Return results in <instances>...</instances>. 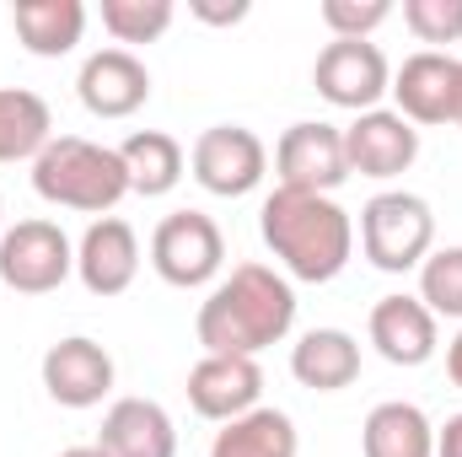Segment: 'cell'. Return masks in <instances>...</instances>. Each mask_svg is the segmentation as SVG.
I'll return each instance as SVG.
<instances>
[{"label": "cell", "mask_w": 462, "mask_h": 457, "mask_svg": "<svg viewBox=\"0 0 462 457\" xmlns=\"http://www.w3.org/2000/svg\"><path fill=\"white\" fill-rule=\"evenodd\" d=\"M291 329H296V291L269 264H236L199 302L194 318L205 355H247V360H258V350L280 344Z\"/></svg>", "instance_id": "cell-1"}, {"label": "cell", "mask_w": 462, "mask_h": 457, "mask_svg": "<svg viewBox=\"0 0 462 457\" xmlns=\"http://www.w3.org/2000/svg\"><path fill=\"white\" fill-rule=\"evenodd\" d=\"M258 231H263V247L280 258V269L301 285L339 280L355 253V221L334 194L274 189L258 210Z\"/></svg>", "instance_id": "cell-2"}, {"label": "cell", "mask_w": 462, "mask_h": 457, "mask_svg": "<svg viewBox=\"0 0 462 457\" xmlns=\"http://www.w3.org/2000/svg\"><path fill=\"white\" fill-rule=\"evenodd\" d=\"M32 189L60 210H81L103 221L129 194V173L118 162V145H97L87 135H54L32 162Z\"/></svg>", "instance_id": "cell-3"}, {"label": "cell", "mask_w": 462, "mask_h": 457, "mask_svg": "<svg viewBox=\"0 0 462 457\" xmlns=\"http://www.w3.org/2000/svg\"><path fill=\"white\" fill-rule=\"evenodd\" d=\"M360 247L371 258V269L382 275H409L436 253V210L430 200L409 194V189H382L365 200L360 210Z\"/></svg>", "instance_id": "cell-4"}, {"label": "cell", "mask_w": 462, "mask_h": 457, "mask_svg": "<svg viewBox=\"0 0 462 457\" xmlns=\"http://www.w3.org/2000/svg\"><path fill=\"white\" fill-rule=\"evenodd\" d=\"M76 275V242L60 221H16L0 231V285L16 296H49Z\"/></svg>", "instance_id": "cell-5"}, {"label": "cell", "mask_w": 462, "mask_h": 457, "mask_svg": "<svg viewBox=\"0 0 462 457\" xmlns=\"http://www.w3.org/2000/svg\"><path fill=\"white\" fill-rule=\"evenodd\" d=\"M226 264V237L205 210H172L151 231V269L178 285V291H199L221 275Z\"/></svg>", "instance_id": "cell-6"}, {"label": "cell", "mask_w": 462, "mask_h": 457, "mask_svg": "<svg viewBox=\"0 0 462 457\" xmlns=\"http://www.w3.org/2000/svg\"><path fill=\"white\" fill-rule=\"evenodd\" d=\"M312 87L345 114H371L393 92V65L371 38H334L312 65Z\"/></svg>", "instance_id": "cell-7"}, {"label": "cell", "mask_w": 462, "mask_h": 457, "mask_svg": "<svg viewBox=\"0 0 462 457\" xmlns=\"http://www.w3.org/2000/svg\"><path fill=\"white\" fill-rule=\"evenodd\" d=\"M189 167L199 178V189L221 194V200H242L263 183L269 173V145L247 129V124H210L194 151H189Z\"/></svg>", "instance_id": "cell-8"}, {"label": "cell", "mask_w": 462, "mask_h": 457, "mask_svg": "<svg viewBox=\"0 0 462 457\" xmlns=\"http://www.w3.org/2000/svg\"><path fill=\"white\" fill-rule=\"evenodd\" d=\"M274 173L280 189H301V194H334L349 178L345 156V129L328 118H301L280 135L274 145Z\"/></svg>", "instance_id": "cell-9"}, {"label": "cell", "mask_w": 462, "mask_h": 457, "mask_svg": "<svg viewBox=\"0 0 462 457\" xmlns=\"http://www.w3.org/2000/svg\"><path fill=\"white\" fill-rule=\"evenodd\" d=\"M345 156H349V173L360 178H398L420 162V129L398 108H371V114H355L345 124Z\"/></svg>", "instance_id": "cell-10"}, {"label": "cell", "mask_w": 462, "mask_h": 457, "mask_svg": "<svg viewBox=\"0 0 462 457\" xmlns=\"http://www.w3.org/2000/svg\"><path fill=\"white\" fill-rule=\"evenodd\" d=\"M114 355L87 334H70V340L43 350V387L60 409H97L114 393Z\"/></svg>", "instance_id": "cell-11"}, {"label": "cell", "mask_w": 462, "mask_h": 457, "mask_svg": "<svg viewBox=\"0 0 462 457\" xmlns=\"http://www.w3.org/2000/svg\"><path fill=\"white\" fill-rule=\"evenodd\" d=\"M76 98L92 118H129L151 103V70L134 49H97L81 60Z\"/></svg>", "instance_id": "cell-12"}, {"label": "cell", "mask_w": 462, "mask_h": 457, "mask_svg": "<svg viewBox=\"0 0 462 457\" xmlns=\"http://www.w3.org/2000/svg\"><path fill=\"white\" fill-rule=\"evenodd\" d=\"M263 398V366L247 355H199L189 371V404L199 420H242Z\"/></svg>", "instance_id": "cell-13"}, {"label": "cell", "mask_w": 462, "mask_h": 457, "mask_svg": "<svg viewBox=\"0 0 462 457\" xmlns=\"http://www.w3.org/2000/svg\"><path fill=\"white\" fill-rule=\"evenodd\" d=\"M457 65L452 54L441 49H420L398 65L393 76V103L398 114L409 118L414 129L420 124H452V108H457Z\"/></svg>", "instance_id": "cell-14"}, {"label": "cell", "mask_w": 462, "mask_h": 457, "mask_svg": "<svg viewBox=\"0 0 462 457\" xmlns=\"http://www.w3.org/2000/svg\"><path fill=\"white\" fill-rule=\"evenodd\" d=\"M76 275L92 296H124L140 275V237L129 221L118 216H103L81 231L76 242Z\"/></svg>", "instance_id": "cell-15"}, {"label": "cell", "mask_w": 462, "mask_h": 457, "mask_svg": "<svg viewBox=\"0 0 462 457\" xmlns=\"http://www.w3.org/2000/svg\"><path fill=\"white\" fill-rule=\"evenodd\" d=\"M365 334L376 344V355L387 360V366H425L430 355H436V312L420 302V296H382L376 307H371V323H365Z\"/></svg>", "instance_id": "cell-16"}, {"label": "cell", "mask_w": 462, "mask_h": 457, "mask_svg": "<svg viewBox=\"0 0 462 457\" xmlns=\"http://www.w3.org/2000/svg\"><path fill=\"white\" fill-rule=\"evenodd\" d=\"M97 447L108 457H178V425L156 398H114Z\"/></svg>", "instance_id": "cell-17"}, {"label": "cell", "mask_w": 462, "mask_h": 457, "mask_svg": "<svg viewBox=\"0 0 462 457\" xmlns=\"http://www.w3.org/2000/svg\"><path fill=\"white\" fill-rule=\"evenodd\" d=\"M11 27L22 38L27 54L38 60H60L81 43L87 33V5L81 0H16L11 5Z\"/></svg>", "instance_id": "cell-18"}, {"label": "cell", "mask_w": 462, "mask_h": 457, "mask_svg": "<svg viewBox=\"0 0 462 457\" xmlns=\"http://www.w3.org/2000/svg\"><path fill=\"white\" fill-rule=\"evenodd\" d=\"M291 377L312 393H339L360 377V344L345 329H312L291 350Z\"/></svg>", "instance_id": "cell-19"}, {"label": "cell", "mask_w": 462, "mask_h": 457, "mask_svg": "<svg viewBox=\"0 0 462 457\" xmlns=\"http://www.w3.org/2000/svg\"><path fill=\"white\" fill-rule=\"evenodd\" d=\"M360 452L365 457H436V425L425 420L420 404H376L360 425Z\"/></svg>", "instance_id": "cell-20"}, {"label": "cell", "mask_w": 462, "mask_h": 457, "mask_svg": "<svg viewBox=\"0 0 462 457\" xmlns=\"http://www.w3.org/2000/svg\"><path fill=\"white\" fill-rule=\"evenodd\" d=\"M118 162L129 173V194L140 200H162L183 183V145L167 129H134L118 145Z\"/></svg>", "instance_id": "cell-21"}, {"label": "cell", "mask_w": 462, "mask_h": 457, "mask_svg": "<svg viewBox=\"0 0 462 457\" xmlns=\"http://www.w3.org/2000/svg\"><path fill=\"white\" fill-rule=\"evenodd\" d=\"M301 452V436H296V420L285 409H247L242 420H226V431H216L210 457H296Z\"/></svg>", "instance_id": "cell-22"}, {"label": "cell", "mask_w": 462, "mask_h": 457, "mask_svg": "<svg viewBox=\"0 0 462 457\" xmlns=\"http://www.w3.org/2000/svg\"><path fill=\"white\" fill-rule=\"evenodd\" d=\"M54 140V114L27 87H0V162H38Z\"/></svg>", "instance_id": "cell-23"}, {"label": "cell", "mask_w": 462, "mask_h": 457, "mask_svg": "<svg viewBox=\"0 0 462 457\" xmlns=\"http://www.w3.org/2000/svg\"><path fill=\"white\" fill-rule=\"evenodd\" d=\"M172 16V0H103V27L114 33V43H156Z\"/></svg>", "instance_id": "cell-24"}, {"label": "cell", "mask_w": 462, "mask_h": 457, "mask_svg": "<svg viewBox=\"0 0 462 457\" xmlns=\"http://www.w3.org/2000/svg\"><path fill=\"white\" fill-rule=\"evenodd\" d=\"M420 302L436 318H462V242L457 247H436L420 264Z\"/></svg>", "instance_id": "cell-25"}, {"label": "cell", "mask_w": 462, "mask_h": 457, "mask_svg": "<svg viewBox=\"0 0 462 457\" xmlns=\"http://www.w3.org/2000/svg\"><path fill=\"white\" fill-rule=\"evenodd\" d=\"M403 27L420 43H457L462 38V0H403Z\"/></svg>", "instance_id": "cell-26"}, {"label": "cell", "mask_w": 462, "mask_h": 457, "mask_svg": "<svg viewBox=\"0 0 462 457\" xmlns=\"http://www.w3.org/2000/svg\"><path fill=\"white\" fill-rule=\"evenodd\" d=\"M393 16V0H323V27L334 38H371Z\"/></svg>", "instance_id": "cell-27"}, {"label": "cell", "mask_w": 462, "mask_h": 457, "mask_svg": "<svg viewBox=\"0 0 462 457\" xmlns=\"http://www.w3.org/2000/svg\"><path fill=\"white\" fill-rule=\"evenodd\" d=\"M247 0H189V16L194 22H205V27H236V22H247Z\"/></svg>", "instance_id": "cell-28"}, {"label": "cell", "mask_w": 462, "mask_h": 457, "mask_svg": "<svg viewBox=\"0 0 462 457\" xmlns=\"http://www.w3.org/2000/svg\"><path fill=\"white\" fill-rule=\"evenodd\" d=\"M436 457H462V415H452V420L436 431Z\"/></svg>", "instance_id": "cell-29"}, {"label": "cell", "mask_w": 462, "mask_h": 457, "mask_svg": "<svg viewBox=\"0 0 462 457\" xmlns=\"http://www.w3.org/2000/svg\"><path fill=\"white\" fill-rule=\"evenodd\" d=\"M447 377H452V387H462V329H457V340L447 344Z\"/></svg>", "instance_id": "cell-30"}, {"label": "cell", "mask_w": 462, "mask_h": 457, "mask_svg": "<svg viewBox=\"0 0 462 457\" xmlns=\"http://www.w3.org/2000/svg\"><path fill=\"white\" fill-rule=\"evenodd\" d=\"M60 457H108V452H103V447L92 442V447H65V452H60Z\"/></svg>", "instance_id": "cell-31"}, {"label": "cell", "mask_w": 462, "mask_h": 457, "mask_svg": "<svg viewBox=\"0 0 462 457\" xmlns=\"http://www.w3.org/2000/svg\"><path fill=\"white\" fill-rule=\"evenodd\" d=\"M452 124L462 129V65H457V108H452Z\"/></svg>", "instance_id": "cell-32"}]
</instances>
